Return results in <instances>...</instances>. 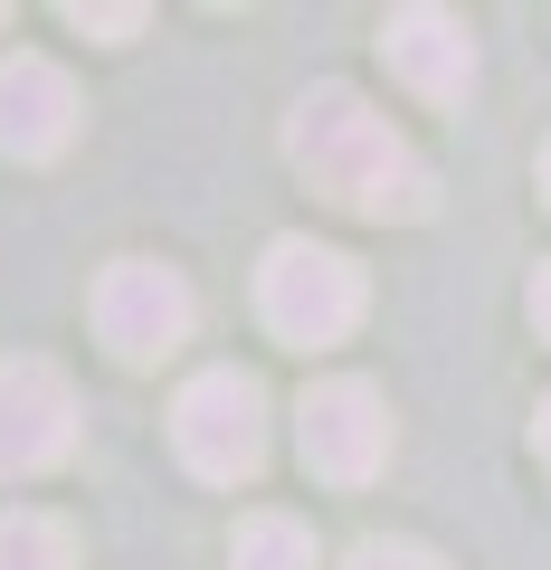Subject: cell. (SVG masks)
Here are the masks:
<instances>
[{
  "instance_id": "16",
  "label": "cell",
  "mask_w": 551,
  "mask_h": 570,
  "mask_svg": "<svg viewBox=\"0 0 551 570\" xmlns=\"http://www.w3.org/2000/svg\"><path fill=\"white\" fill-rule=\"evenodd\" d=\"M0 20H10V10H0Z\"/></svg>"
},
{
  "instance_id": "15",
  "label": "cell",
  "mask_w": 551,
  "mask_h": 570,
  "mask_svg": "<svg viewBox=\"0 0 551 570\" xmlns=\"http://www.w3.org/2000/svg\"><path fill=\"white\" fill-rule=\"evenodd\" d=\"M542 190H551V153H542Z\"/></svg>"
},
{
  "instance_id": "8",
  "label": "cell",
  "mask_w": 551,
  "mask_h": 570,
  "mask_svg": "<svg viewBox=\"0 0 551 570\" xmlns=\"http://www.w3.org/2000/svg\"><path fill=\"white\" fill-rule=\"evenodd\" d=\"M77 134V86L58 58H10L0 67V153L10 163H48Z\"/></svg>"
},
{
  "instance_id": "10",
  "label": "cell",
  "mask_w": 551,
  "mask_h": 570,
  "mask_svg": "<svg viewBox=\"0 0 551 570\" xmlns=\"http://www.w3.org/2000/svg\"><path fill=\"white\" fill-rule=\"evenodd\" d=\"M0 570H77V532L58 513H0Z\"/></svg>"
},
{
  "instance_id": "12",
  "label": "cell",
  "mask_w": 551,
  "mask_h": 570,
  "mask_svg": "<svg viewBox=\"0 0 551 570\" xmlns=\"http://www.w3.org/2000/svg\"><path fill=\"white\" fill-rule=\"evenodd\" d=\"M67 20H77V29H96V39H134V29H144V10H134V0H124V10H86V0H77Z\"/></svg>"
},
{
  "instance_id": "6",
  "label": "cell",
  "mask_w": 551,
  "mask_h": 570,
  "mask_svg": "<svg viewBox=\"0 0 551 570\" xmlns=\"http://www.w3.org/2000/svg\"><path fill=\"white\" fill-rule=\"evenodd\" d=\"M77 448V390L58 362H0V475H48Z\"/></svg>"
},
{
  "instance_id": "4",
  "label": "cell",
  "mask_w": 551,
  "mask_h": 570,
  "mask_svg": "<svg viewBox=\"0 0 551 570\" xmlns=\"http://www.w3.org/2000/svg\"><path fill=\"white\" fill-rule=\"evenodd\" d=\"M190 314H200L190 285L152 257H115L96 276V343L115 362H163L171 343H190Z\"/></svg>"
},
{
  "instance_id": "2",
  "label": "cell",
  "mask_w": 551,
  "mask_h": 570,
  "mask_svg": "<svg viewBox=\"0 0 551 570\" xmlns=\"http://www.w3.org/2000/svg\"><path fill=\"white\" fill-rule=\"evenodd\" d=\"M362 305H371V285H362V266H352L343 247H314V238H276V247H266L257 314H266L276 343H295V352L343 343V333L362 324Z\"/></svg>"
},
{
  "instance_id": "5",
  "label": "cell",
  "mask_w": 551,
  "mask_h": 570,
  "mask_svg": "<svg viewBox=\"0 0 551 570\" xmlns=\"http://www.w3.org/2000/svg\"><path fill=\"white\" fill-rule=\"evenodd\" d=\"M295 438H305V466L324 475V485H371L390 456V409L371 381H314L305 409H295Z\"/></svg>"
},
{
  "instance_id": "1",
  "label": "cell",
  "mask_w": 551,
  "mask_h": 570,
  "mask_svg": "<svg viewBox=\"0 0 551 570\" xmlns=\"http://www.w3.org/2000/svg\"><path fill=\"white\" fill-rule=\"evenodd\" d=\"M286 153L333 209H352V219H429L437 209V181H429V163L409 153V134L390 115H371L352 86H314V96L295 105Z\"/></svg>"
},
{
  "instance_id": "7",
  "label": "cell",
  "mask_w": 551,
  "mask_h": 570,
  "mask_svg": "<svg viewBox=\"0 0 551 570\" xmlns=\"http://www.w3.org/2000/svg\"><path fill=\"white\" fill-rule=\"evenodd\" d=\"M381 58H390V77H400L409 96H429V105H456L475 86L466 20H456V10H429V0H409V10L381 20Z\"/></svg>"
},
{
  "instance_id": "11",
  "label": "cell",
  "mask_w": 551,
  "mask_h": 570,
  "mask_svg": "<svg viewBox=\"0 0 551 570\" xmlns=\"http://www.w3.org/2000/svg\"><path fill=\"white\" fill-rule=\"evenodd\" d=\"M352 570H447V561L419 551V542H362V551H352Z\"/></svg>"
},
{
  "instance_id": "3",
  "label": "cell",
  "mask_w": 551,
  "mask_h": 570,
  "mask_svg": "<svg viewBox=\"0 0 551 570\" xmlns=\"http://www.w3.org/2000/svg\"><path fill=\"white\" fill-rule=\"evenodd\" d=\"M171 448L200 485H247L266 466V390L247 371H200L171 400Z\"/></svg>"
},
{
  "instance_id": "13",
  "label": "cell",
  "mask_w": 551,
  "mask_h": 570,
  "mask_svg": "<svg viewBox=\"0 0 551 570\" xmlns=\"http://www.w3.org/2000/svg\"><path fill=\"white\" fill-rule=\"evenodd\" d=\"M532 324H542V343H551V266L532 276Z\"/></svg>"
},
{
  "instance_id": "14",
  "label": "cell",
  "mask_w": 551,
  "mask_h": 570,
  "mask_svg": "<svg viewBox=\"0 0 551 570\" xmlns=\"http://www.w3.org/2000/svg\"><path fill=\"white\" fill-rule=\"evenodd\" d=\"M532 448H542V466H551V400H542V419H532Z\"/></svg>"
},
{
  "instance_id": "9",
  "label": "cell",
  "mask_w": 551,
  "mask_h": 570,
  "mask_svg": "<svg viewBox=\"0 0 551 570\" xmlns=\"http://www.w3.org/2000/svg\"><path fill=\"white\" fill-rule=\"evenodd\" d=\"M228 570H314V532L295 513H247L228 542Z\"/></svg>"
}]
</instances>
